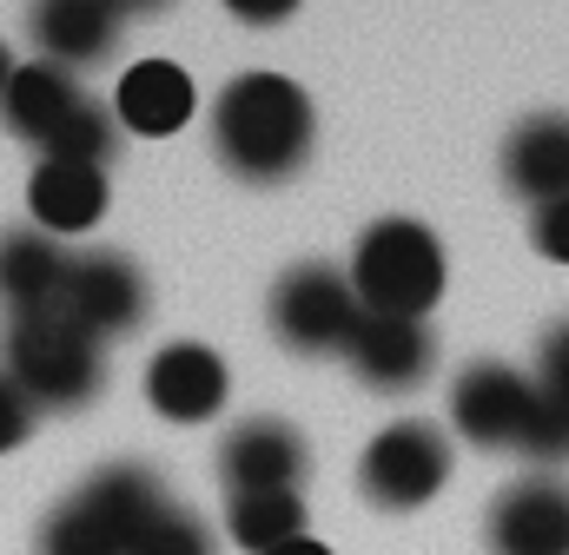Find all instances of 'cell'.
I'll return each mask as SVG.
<instances>
[{"label": "cell", "mask_w": 569, "mask_h": 555, "mask_svg": "<svg viewBox=\"0 0 569 555\" xmlns=\"http://www.w3.org/2000/svg\"><path fill=\"white\" fill-rule=\"evenodd\" d=\"M490 555H569V483L537 470L490 503Z\"/></svg>", "instance_id": "cell-10"}, {"label": "cell", "mask_w": 569, "mask_h": 555, "mask_svg": "<svg viewBox=\"0 0 569 555\" xmlns=\"http://www.w3.org/2000/svg\"><path fill=\"white\" fill-rule=\"evenodd\" d=\"M318 145L311 93L284 73H239L212 100V152L232 179L246 185H284L305 172Z\"/></svg>", "instance_id": "cell-1"}, {"label": "cell", "mask_w": 569, "mask_h": 555, "mask_svg": "<svg viewBox=\"0 0 569 555\" xmlns=\"http://www.w3.org/2000/svg\"><path fill=\"white\" fill-rule=\"evenodd\" d=\"M113 13H152V7H166V0H107Z\"/></svg>", "instance_id": "cell-28"}, {"label": "cell", "mask_w": 569, "mask_h": 555, "mask_svg": "<svg viewBox=\"0 0 569 555\" xmlns=\"http://www.w3.org/2000/svg\"><path fill=\"white\" fill-rule=\"evenodd\" d=\"M27 27H33V47L67 73L93 67V60H107L120 47V13L107 0H33Z\"/></svg>", "instance_id": "cell-15"}, {"label": "cell", "mask_w": 569, "mask_h": 555, "mask_svg": "<svg viewBox=\"0 0 569 555\" xmlns=\"http://www.w3.org/2000/svg\"><path fill=\"white\" fill-rule=\"evenodd\" d=\"M60 317H73L87 337H120L146 317V272L127 252H67L60 278Z\"/></svg>", "instance_id": "cell-7"}, {"label": "cell", "mask_w": 569, "mask_h": 555, "mask_svg": "<svg viewBox=\"0 0 569 555\" xmlns=\"http://www.w3.org/2000/svg\"><path fill=\"white\" fill-rule=\"evenodd\" d=\"M530 245L550 259V265H569V199H550L530 212Z\"/></svg>", "instance_id": "cell-24"}, {"label": "cell", "mask_w": 569, "mask_h": 555, "mask_svg": "<svg viewBox=\"0 0 569 555\" xmlns=\"http://www.w3.org/2000/svg\"><path fill=\"white\" fill-rule=\"evenodd\" d=\"M0 377L33 404V411H87L107 391V351L60 311L7 317L0 337Z\"/></svg>", "instance_id": "cell-3"}, {"label": "cell", "mask_w": 569, "mask_h": 555, "mask_svg": "<svg viewBox=\"0 0 569 555\" xmlns=\"http://www.w3.org/2000/svg\"><path fill=\"white\" fill-rule=\"evenodd\" d=\"M33 416H40V411H33V404L0 377V456H7V450H20V443L33 436Z\"/></svg>", "instance_id": "cell-25"}, {"label": "cell", "mask_w": 569, "mask_h": 555, "mask_svg": "<svg viewBox=\"0 0 569 555\" xmlns=\"http://www.w3.org/2000/svg\"><path fill=\"white\" fill-rule=\"evenodd\" d=\"M272 555H331L318 536H298V543H284V549H272Z\"/></svg>", "instance_id": "cell-27"}, {"label": "cell", "mask_w": 569, "mask_h": 555, "mask_svg": "<svg viewBox=\"0 0 569 555\" xmlns=\"http://www.w3.org/2000/svg\"><path fill=\"white\" fill-rule=\"evenodd\" d=\"M133 555H219V543H212V529H206L192 509L166 503V509H159V516L140 529Z\"/></svg>", "instance_id": "cell-21"}, {"label": "cell", "mask_w": 569, "mask_h": 555, "mask_svg": "<svg viewBox=\"0 0 569 555\" xmlns=\"http://www.w3.org/2000/svg\"><path fill=\"white\" fill-rule=\"evenodd\" d=\"M219 476L232 496L252 490H298L311 476V443L284 423V416H246L226 443H219Z\"/></svg>", "instance_id": "cell-12"}, {"label": "cell", "mask_w": 569, "mask_h": 555, "mask_svg": "<svg viewBox=\"0 0 569 555\" xmlns=\"http://www.w3.org/2000/svg\"><path fill=\"white\" fill-rule=\"evenodd\" d=\"M443 483H450V436L437 423H425V416H405V423L378 430L371 450L358 456V490L385 516L425 509Z\"/></svg>", "instance_id": "cell-5"}, {"label": "cell", "mask_w": 569, "mask_h": 555, "mask_svg": "<svg viewBox=\"0 0 569 555\" xmlns=\"http://www.w3.org/2000/svg\"><path fill=\"white\" fill-rule=\"evenodd\" d=\"M226 13L246 20V27H279V20L298 13V0H226Z\"/></svg>", "instance_id": "cell-26"}, {"label": "cell", "mask_w": 569, "mask_h": 555, "mask_svg": "<svg viewBox=\"0 0 569 555\" xmlns=\"http://www.w3.org/2000/svg\"><path fill=\"white\" fill-rule=\"evenodd\" d=\"M345 278H351L365 311L430 317V304L443 297V245L425 219H378L358 232V252H351Z\"/></svg>", "instance_id": "cell-4"}, {"label": "cell", "mask_w": 569, "mask_h": 555, "mask_svg": "<svg viewBox=\"0 0 569 555\" xmlns=\"http://www.w3.org/2000/svg\"><path fill=\"white\" fill-rule=\"evenodd\" d=\"M358 311H365V304H358L351 278L338 272V265H325V259L291 265V272L272 284V304H266L272 337H279L284 351H298V357H331V351H345Z\"/></svg>", "instance_id": "cell-6"}, {"label": "cell", "mask_w": 569, "mask_h": 555, "mask_svg": "<svg viewBox=\"0 0 569 555\" xmlns=\"http://www.w3.org/2000/svg\"><path fill=\"white\" fill-rule=\"evenodd\" d=\"M27 212L33 232L47 239H80L107 219V172L100 165H67V159H40L27 179Z\"/></svg>", "instance_id": "cell-13"}, {"label": "cell", "mask_w": 569, "mask_h": 555, "mask_svg": "<svg viewBox=\"0 0 569 555\" xmlns=\"http://www.w3.org/2000/svg\"><path fill=\"white\" fill-rule=\"evenodd\" d=\"M530 384H537V391H550V397H569V317H563V324H550V331H543Z\"/></svg>", "instance_id": "cell-23"}, {"label": "cell", "mask_w": 569, "mask_h": 555, "mask_svg": "<svg viewBox=\"0 0 569 555\" xmlns=\"http://www.w3.org/2000/svg\"><path fill=\"white\" fill-rule=\"evenodd\" d=\"M60 278H67V245L60 239H47L33 225L0 232V304H7V317L53 311L60 304Z\"/></svg>", "instance_id": "cell-18"}, {"label": "cell", "mask_w": 569, "mask_h": 555, "mask_svg": "<svg viewBox=\"0 0 569 555\" xmlns=\"http://www.w3.org/2000/svg\"><path fill=\"white\" fill-rule=\"evenodd\" d=\"M517 456H530L537 470H557V463H569V397L537 391V411H530V430H523Z\"/></svg>", "instance_id": "cell-22"}, {"label": "cell", "mask_w": 569, "mask_h": 555, "mask_svg": "<svg viewBox=\"0 0 569 555\" xmlns=\"http://www.w3.org/2000/svg\"><path fill=\"white\" fill-rule=\"evenodd\" d=\"M226 529L246 555H272L305 536V496L298 490H252V496H226Z\"/></svg>", "instance_id": "cell-19"}, {"label": "cell", "mask_w": 569, "mask_h": 555, "mask_svg": "<svg viewBox=\"0 0 569 555\" xmlns=\"http://www.w3.org/2000/svg\"><path fill=\"white\" fill-rule=\"evenodd\" d=\"M80 100H87V93L73 87L67 67H53V60H27V67H13V80H7L0 120H7V133L13 139H27L33 152H47V139L73 120Z\"/></svg>", "instance_id": "cell-17"}, {"label": "cell", "mask_w": 569, "mask_h": 555, "mask_svg": "<svg viewBox=\"0 0 569 555\" xmlns=\"http://www.w3.org/2000/svg\"><path fill=\"white\" fill-rule=\"evenodd\" d=\"M7 80H13V53L0 47V100H7Z\"/></svg>", "instance_id": "cell-29"}, {"label": "cell", "mask_w": 569, "mask_h": 555, "mask_svg": "<svg viewBox=\"0 0 569 555\" xmlns=\"http://www.w3.org/2000/svg\"><path fill=\"white\" fill-rule=\"evenodd\" d=\"M503 185L523 205L569 199V120L563 113H530L517 133L503 139Z\"/></svg>", "instance_id": "cell-16"}, {"label": "cell", "mask_w": 569, "mask_h": 555, "mask_svg": "<svg viewBox=\"0 0 569 555\" xmlns=\"http://www.w3.org/2000/svg\"><path fill=\"white\" fill-rule=\"evenodd\" d=\"M192 107H199V87H192V73L179 60H133L127 80L113 87V120L146 139L179 133L192 120Z\"/></svg>", "instance_id": "cell-14"}, {"label": "cell", "mask_w": 569, "mask_h": 555, "mask_svg": "<svg viewBox=\"0 0 569 555\" xmlns=\"http://www.w3.org/2000/svg\"><path fill=\"white\" fill-rule=\"evenodd\" d=\"M113 152H120V120H113V107H100V100H80V107H73V120L47 139V152H40V159L100 165V172H107V159H113Z\"/></svg>", "instance_id": "cell-20"}, {"label": "cell", "mask_w": 569, "mask_h": 555, "mask_svg": "<svg viewBox=\"0 0 569 555\" xmlns=\"http://www.w3.org/2000/svg\"><path fill=\"white\" fill-rule=\"evenodd\" d=\"M530 411H537V384L523 371L497 364V357L463 364L457 384H450V423L477 450H517L523 430H530Z\"/></svg>", "instance_id": "cell-8"}, {"label": "cell", "mask_w": 569, "mask_h": 555, "mask_svg": "<svg viewBox=\"0 0 569 555\" xmlns=\"http://www.w3.org/2000/svg\"><path fill=\"white\" fill-rule=\"evenodd\" d=\"M345 364L365 391L405 397L437 371V337L425 317H385V311H358L351 337H345Z\"/></svg>", "instance_id": "cell-9"}, {"label": "cell", "mask_w": 569, "mask_h": 555, "mask_svg": "<svg viewBox=\"0 0 569 555\" xmlns=\"http://www.w3.org/2000/svg\"><path fill=\"white\" fill-rule=\"evenodd\" d=\"M166 483L146 463H107L93 470L33 536V555H133L140 529L166 509Z\"/></svg>", "instance_id": "cell-2"}, {"label": "cell", "mask_w": 569, "mask_h": 555, "mask_svg": "<svg viewBox=\"0 0 569 555\" xmlns=\"http://www.w3.org/2000/svg\"><path fill=\"white\" fill-rule=\"evenodd\" d=\"M226 397H232V371H226V357L212 344L179 337V344L152 351V364H146V404L166 423H206V416L226 411Z\"/></svg>", "instance_id": "cell-11"}]
</instances>
